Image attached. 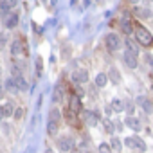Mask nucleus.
I'll use <instances>...</instances> for the list:
<instances>
[{
    "label": "nucleus",
    "instance_id": "22",
    "mask_svg": "<svg viewBox=\"0 0 153 153\" xmlns=\"http://www.w3.org/2000/svg\"><path fill=\"white\" fill-rule=\"evenodd\" d=\"M47 133H49V135H56V133H58V123L49 121V123H47Z\"/></svg>",
    "mask_w": 153,
    "mask_h": 153
},
{
    "label": "nucleus",
    "instance_id": "4",
    "mask_svg": "<svg viewBox=\"0 0 153 153\" xmlns=\"http://www.w3.org/2000/svg\"><path fill=\"white\" fill-rule=\"evenodd\" d=\"M22 52H24V43H22V40H15V42L11 43V54H13V58H15V59H20V58H22Z\"/></svg>",
    "mask_w": 153,
    "mask_h": 153
},
{
    "label": "nucleus",
    "instance_id": "15",
    "mask_svg": "<svg viewBox=\"0 0 153 153\" xmlns=\"http://www.w3.org/2000/svg\"><path fill=\"white\" fill-rule=\"evenodd\" d=\"M108 78L117 85V83H121V76H119V72H117V68L115 67H110L108 68Z\"/></svg>",
    "mask_w": 153,
    "mask_h": 153
},
{
    "label": "nucleus",
    "instance_id": "20",
    "mask_svg": "<svg viewBox=\"0 0 153 153\" xmlns=\"http://www.w3.org/2000/svg\"><path fill=\"white\" fill-rule=\"evenodd\" d=\"M126 124L131 128V130H139L140 128V123H139V119H135V117H126Z\"/></svg>",
    "mask_w": 153,
    "mask_h": 153
},
{
    "label": "nucleus",
    "instance_id": "35",
    "mask_svg": "<svg viewBox=\"0 0 153 153\" xmlns=\"http://www.w3.org/2000/svg\"><path fill=\"white\" fill-rule=\"evenodd\" d=\"M131 2H137V0H131Z\"/></svg>",
    "mask_w": 153,
    "mask_h": 153
},
{
    "label": "nucleus",
    "instance_id": "13",
    "mask_svg": "<svg viewBox=\"0 0 153 153\" xmlns=\"http://www.w3.org/2000/svg\"><path fill=\"white\" fill-rule=\"evenodd\" d=\"M52 101H54V103H61V101H63V87H61V83H58V85L54 87Z\"/></svg>",
    "mask_w": 153,
    "mask_h": 153
},
{
    "label": "nucleus",
    "instance_id": "16",
    "mask_svg": "<svg viewBox=\"0 0 153 153\" xmlns=\"http://www.w3.org/2000/svg\"><path fill=\"white\" fill-rule=\"evenodd\" d=\"M106 83H108V74L99 72V74L96 76V87H105Z\"/></svg>",
    "mask_w": 153,
    "mask_h": 153
},
{
    "label": "nucleus",
    "instance_id": "5",
    "mask_svg": "<svg viewBox=\"0 0 153 153\" xmlns=\"http://www.w3.org/2000/svg\"><path fill=\"white\" fill-rule=\"evenodd\" d=\"M137 105H139L146 114H151V112H153V103H151L146 96H139V97H137Z\"/></svg>",
    "mask_w": 153,
    "mask_h": 153
},
{
    "label": "nucleus",
    "instance_id": "23",
    "mask_svg": "<svg viewBox=\"0 0 153 153\" xmlns=\"http://www.w3.org/2000/svg\"><path fill=\"white\" fill-rule=\"evenodd\" d=\"M59 117H61V114H59V110H58V108H52V110H51V114H49V121H54V123H59Z\"/></svg>",
    "mask_w": 153,
    "mask_h": 153
},
{
    "label": "nucleus",
    "instance_id": "17",
    "mask_svg": "<svg viewBox=\"0 0 153 153\" xmlns=\"http://www.w3.org/2000/svg\"><path fill=\"white\" fill-rule=\"evenodd\" d=\"M15 83H16V88L18 90H27V81L24 76H16L15 78Z\"/></svg>",
    "mask_w": 153,
    "mask_h": 153
},
{
    "label": "nucleus",
    "instance_id": "24",
    "mask_svg": "<svg viewBox=\"0 0 153 153\" xmlns=\"http://www.w3.org/2000/svg\"><path fill=\"white\" fill-rule=\"evenodd\" d=\"M135 148L139 151H146V142L140 139V137H135Z\"/></svg>",
    "mask_w": 153,
    "mask_h": 153
},
{
    "label": "nucleus",
    "instance_id": "27",
    "mask_svg": "<svg viewBox=\"0 0 153 153\" xmlns=\"http://www.w3.org/2000/svg\"><path fill=\"white\" fill-rule=\"evenodd\" d=\"M105 130H106L108 133H114V131H115V126H114V123L106 119V121H105Z\"/></svg>",
    "mask_w": 153,
    "mask_h": 153
},
{
    "label": "nucleus",
    "instance_id": "2",
    "mask_svg": "<svg viewBox=\"0 0 153 153\" xmlns=\"http://www.w3.org/2000/svg\"><path fill=\"white\" fill-rule=\"evenodd\" d=\"M105 42H106V47H108L110 51H117V49L121 47V38H119V34H115V33L106 34Z\"/></svg>",
    "mask_w": 153,
    "mask_h": 153
},
{
    "label": "nucleus",
    "instance_id": "30",
    "mask_svg": "<svg viewBox=\"0 0 153 153\" xmlns=\"http://www.w3.org/2000/svg\"><path fill=\"white\" fill-rule=\"evenodd\" d=\"M124 144H126L128 148H135V137H126V139H124Z\"/></svg>",
    "mask_w": 153,
    "mask_h": 153
},
{
    "label": "nucleus",
    "instance_id": "29",
    "mask_svg": "<svg viewBox=\"0 0 153 153\" xmlns=\"http://www.w3.org/2000/svg\"><path fill=\"white\" fill-rule=\"evenodd\" d=\"M36 76H42V58L36 56Z\"/></svg>",
    "mask_w": 153,
    "mask_h": 153
},
{
    "label": "nucleus",
    "instance_id": "32",
    "mask_svg": "<svg viewBox=\"0 0 153 153\" xmlns=\"http://www.w3.org/2000/svg\"><path fill=\"white\" fill-rule=\"evenodd\" d=\"M139 13H140V16H144V18H148V16H149V13H148L146 9H140Z\"/></svg>",
    "mask_w": 153,
    "mask_h": 153
},
{
    "label": "nucleus",
    "instance_id": "28",
    "mask_svg": "<svg viewBox=\"0 0 153 153\" xmlns=\"http://www.w3.org/2000/svg\"><path fill=\"white\" fill-rule=\"evenodd\" d=\"M7 43V34L6 33H0V49H4Z\"/></svg>",
    "mask_w": 153,
    "mask_h": 153
},
{
    "label": "nucleus",
    "instance_id": "3",
    "mask_svg": "<svg viewBox=\"0 0 153 153\" xmlns=\"http://www.w3.org/2000/svg\"><path fill=\"white\" fill-rule=\"evenodd\" d=\"M58 148H59V151H63V153L72 151V149H74V140H72V137H59V139H58Z\"/></svg>",
    "mask_w": 153,
    "mask_h": 153
},
{
    "label": "nucleus",
    "instance_id": "12",
    "mask_svg": "<svg viewBox=\"0 0 153 153\" xmlns=\"http://www.w3.org/2000/svg\"><path fill=\"white\" fill-rule=\"evenodd\" d=\"M15 6H16V0H2V2H0V15H6Z\"/></svg>",
    "mask_w": 153,
    "mask_h": 153
},
{
    "label": "nucleus",
    "instance_id": "1",
    "mask_svg": "<svg viewBox=\"0 0 153 153\" xmlns=\"http://www.w3.org/2000/svg\"><path fill=\"white\" fill-rule=\"evenodd\" d=\"M135 38H137V43H140L142 47H151V45H153V36H151V33H149L146 27H142V25H137V27H135Z\"/></svg>",
    "mask_w": 153,
    "mask_h": 153
},
{
    "label": "nucleus",
    "instance_id": "7",
    "mask_svg": "<svg viewBox=\"0 0 153 153\" xmlns=\"http://www.w3.org/2000/svg\"><path fill=\"white\" fill-rule=\"evenodd\" d=\"M124 63L130 67V68H135L137 67V54H133V52H130V51H124Z\"/></svg>",
    "mask_w": 153,
    "mask_h": 153
},
{
    "label": "nucleus",
    "instance_id": "25",
    "mask_svg": "<svg viewBox=\"0 0 153 153\" xmlns=\"http://www.w3.org/2000/svg\"><path fill=\"white\" fill-rule=\"evenodd\" d=\"M97 149H99V153H112V146L108 142H101Z\"/></svg>",
    "mask_w": 153,
    "mask_h": 153
},
{
    "label": "nucleus",
    "instance_id": "34",
    "mask_svg": "<svg viewBox=\"0 0 153 153\" xmlns=\"http://www.w3.org/2000/svg\"><path fill=\"white\" fill-rule=\"evenodd\" d=\"M45 153H54V151H52L51 148H47V149H45Z\"/></svg>",
    "mask_w": 153,
    "mask_h": 153
},
{
    "label": "nucleus",
    "instance_id": "14",
    "mask_svg": "<svg viewBox=\"0 0 153 153\" xmlns=\"http://www.w3.org/2000/svg\"><path fill=\"white\" fill-rule=\"evenodd\" d=\"M16 24H18V15H16V13L9 15V18H6V22H4L6 29H15V27H16Z\"/></svg>",
    "mask_w": 153,
    "mask_h": 153
},
{
    "label": "nucleus",
    "instance_id": "21",
    "mask_svg": "<svg viewBox=\"0 0 153 153\" xmlns=\"http://www.w3.org/2000/svg\"><path fill=\"white\" fill-rule=\"evenodd\" d=\"M110 106H112V110H114V112H123V110H124V103H123L121 99H114Z\"/></svg>",
    "mask_w": 153,
    "mask_h": 153
},
{
    "label": "nucleus",
    "instance_id": "33",
    "mask_svg": "<svg viewBox=\"0 0 153 153\" xmlns=\"http://www.w3.org/2000/svg\"><path fill=\"white\" fill-rule=\"evenodd\" d=\"M2 92H4V85L0 83V96H2Z\"/></svg>",
    "mask_w": 153,
    "mask_h": 153
},
{
    "label": "nucleus",
    "instance_id": "26",
    "mask_svg": "<svg viewBox=\"0 0 153 153\" xmlns=\"http://www.w3.org/2000/svg\"><path fill=\"white\" fill-rule=\"evenodd\" d=\"M110 146H112V149H115V151H119V149H121V146H123V144H121V140H119V139H117V137H114V139H112V140H110Z\"/></svg>",
    "mask_w": 153,
    "mask_h": 153
},
{
    "label": "nucleus",
    "instance_id": "8",
    "mask_svg": "<svg viewBox=\"0 0 153 153\" xmlns=\"http://www.w3.org/2000/svg\"><path fill=\"white\" fill-rule=\"evenodd\" d=\"M9 115H15V108H13L11 101H7L0 106V117H9Z\"/></svg>",
    "mask_w": 153,
    "mask_h": 153
},
{
    "label": "nucleus",
    "instance_id": "6",
    "mask_svg": "<svg viewBox=\"0 0 153 153\" xmlns=\"http://www.w3.org/2000/svg\"><path fill=\"white\" fill-rule=\"evenodd\" d=\"M72 79H74V83H87L88 81V72L87 70H76L72 74Z\"/></svg>",
    "mask_w": 153,
    "mask_h": 153
},
{
    "label": "nucleus",
    "instance_id": "18",
    "mask_svg": "<svg viewBox=\"0 0 153 153\" xmlns=\"http://www.w3.org/2000/svg\"><path fill=\"white\" fill-rule=\"evenodd\" d=\"M124 43H126V51H130V52H133V54H137V56H139V45H137L135 42H131V40H126Z\"/></svg>",
    "mask_w": 153,
    "mask_h": 153
},
{
    "label": "nucleus",
    "instance_id": "10",
    "mask_svg": "<svg viewBox=\"0 0 153 153\" xmlns=\"http://www.w3.org/2000/svg\"><path fill=\"white\" fill-rule=\"evenodd\" d=\"M85 123L88 124V126H96L97 123H99V115L96 114V112H85Z\"/></svg>",
    "mask_w": 153,
    "mask_h": 153
},
{
    "label": "nucleus",
    "instance_id": "19",
    "mask_svg": "<svg viewBox=\"0 0 153 153\" xmlns=\"http://www.w3.org/2000/svg\"><path fill=\"white\" fill-rule=\"evenodd\" d=\"M4 88H7L9 92H18V88H16V83H15V78H9V79H6V83H4Z\"/></svg>",
    "mask_w": 153,
    "mask_h": 153
},
{
    "label": "nucleus",
    "instance_id": "9",
    "mask_svg": "<svg viewBox=\"0 0 153 153\" xmlns=\"http://www.w3.org/2000/svg\"><path fill=\"white\" fill-rule=\"evenodd\" d=\"M121 27H123V33L124 34H131L133 33V27H131V22H130V16L128 15H124L121 18Z\"/></svg>",
    "mask_w": 153,
    "mask_h": 153
},
{
    "label": "nucleus",
    "instance_id": "31",
    "mask_svg": "<svg viewBox=\"0 0 153 153\" xmlns=\"http://www.w3.org/2000/svg\"><path fill=\"white\" fill-rule=\"evenodd\" d=\"M22 115H24V110L18 108V110H15V115H13V117H15V119H22Z\"/></svg>",
    "mask_w": 153,
    "mask_h": 153
},
{
    "label": "nucleus",
    "instance_id": "11",
    "mask_svg": "<svg viewBox=\"0 0 153 153\" xmlns=\"http://www.w3.org/2000/svg\"><path fill=\"white\" fill-rule=\"evenodd\" d=\"M68 106H70V112H72V114H79V110H81V101H79V97H78V96H72Z\"/></svg>",
    "mask_w": 153,
    "mask_h": 153
}]
</instances>
